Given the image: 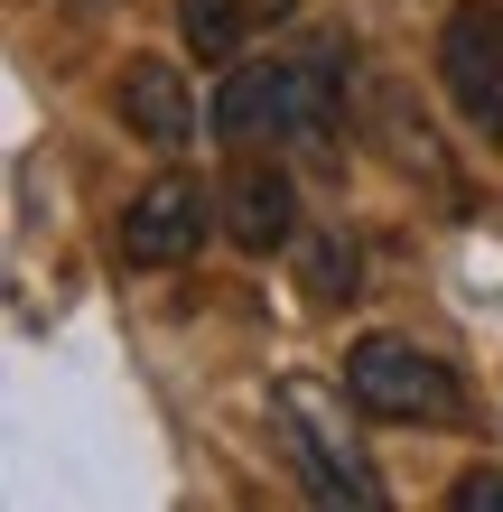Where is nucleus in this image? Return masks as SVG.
Here are the masks:
<instances>
[{"label": "nucleus", "instance_id": "obj_1", "mask_svg": "<svg viewBox=\"0 0 503 512\" xmlns=\"http://www.w3.org/2000/svg\"><path fill=\"white\" fill-rule=\"evenodd\" d=\"M345 401L364 419H420V429H448L466 410V391L448 373V354H429L420 336H354L345 345Z\"/></svg>", "mask_w": 503, "mask_h": 512}, {"label": "nucleus", "instance_id": "obj_2", "mask_svg": "<svg viewBox=\"0 0 503 512\" xmlns=\"http://www.w3.org/2000/svg\"><path fill=\"white\" fill-rule=\"evenodd\" d=\"M280 438H289V466L308 475V494L317 503H392V485L354 457V438H345V419L327 410V391H317L308 373H289L280 382Z\"/></svg>", "mask_w": 503, "mask_h": 512}, {"label": "nucleus", "instance_id": "obj_3", "mask_svg": "<svg viewBox=\"0 0 503 512\" xmlns=\"http://www.w3.org/2000/svg\"><path fill=\"white\" fill-rule=\"evenodd\" d=\"M224 224V196H205L196 177H150L131 205H122V224H112V252H122V270H177V261H196L205 252V233Z\"/></svg>", "mask_w": 503, "mask_h": 512}, {"label": "nucleus", "instance_id": "obj_4", "mask_svg": "<svg viewBox=\"0 0 503 512\" xmlns=\"http://www.w3.org/2000/svg\"><path fill=\"white\" fill-rule=\"evenodd\" d=\"M438 84L476 140H503V0H457L438 28Z\"/></svg>", "mask_w": 503, "mask_h": 512}, {"label": "nucleus", "instance_id": "obj_5", "mask_svg": "<svg viewBox=\"0 0 503 512\" xmlns=\"http://www.w3.org/2000/svg\"><path fill=\"white\" fill-rule=\"evenodd\" d=\"M224 233L243 252H280V243H299V187H289V168L280 159H252L224 177Z\"/></svg>", "mask_w": 503, "mask_h": 512}, {"label": "nucleus", "instance_id": "obj_6", "mask_svg": "<svg viewBox=\"0 0 503 512\" xmlns=\"http://www.w3.org/2000/svg\"><path fill=\"white\" fill-rule=\"evenodd\" d=\"M289 122H299V66H280V56H252V66L224 75L215 94V131L224 140H289Z\"/></svg>", "mask_w": 503, "mask_h": 512}, {"label": "nucleus", "instance_id": "obj_7", "mask_svg": "<svg viewBox=\"0 0 503 512\" xmlns=\"http://www.w3.org/2000/svg\"><path fill=\"white\" fill-rule=\"evenodd\" d=\"M122 122L150 140V149H187V140H196L187 75H177L168 56H131V66H122Z\"/></svg>", "mask_w": 503, "mask_h": 512}, {"label": "nucleus", "instance_id": "obj_8", "mask_svg": "<svg viewBox=\"0 0 503 512\" xmlns=\"http://www.w3.org/2000/svg\"><path fill=\"white\" fill-rule=\"evenodd\" d=\"M261 10L252 0H177V38H187V56L196 66H233L243 56V28H252Z\"/></svg>", "mask_w": 503, "mask_h": 512}, {"label": "nucleus", "instance_id": "obj_9", "mask_svg": "<svg viewBox=\"0 0 503 512\" xmlns=\"http://www.w3.org/2000/svg\"><path fill=\"white\" fill-rule=\"evenodd\" d=\"M336 289H354V243L345 233H317L308 243V298H336Z\"/></svg>", "mask_w": 503, "mask_h": 512}, {"label": "nucleus", "instance_id": "obj_10", "mask_svg": "<svg viewBox=\"0 0 503 512\" xmlns=\"http://www.w3.org/2000/svg\"><path fill=\"white\" fill-rule=\"evenodd\" d=\"M448 512H503V466H466L448 485Z\"/></svg>", "mask_w": 503, "mask_h": 512}, {"label": "nucleus", "instance_id": "obj_11", "mask_svg": "<svg viewBox=\"0 0 503 512\" xmlns=\"http://www.w3.org/2000/svg\"><path fill=\"white\" fill-rule=\"evenodd\" d=\"M252 10H261V19H280V10H289V0H252Z\"/></svg>", "mask_w": 503, "mask_h": 512}]
</instances>
